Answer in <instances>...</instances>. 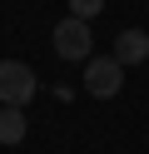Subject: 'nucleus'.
Segmentation results:
<instances>
[{
  "mask_svg": "<svg viewBox=\"0 0 149 154\" xmlns=\"http://www.w3.org/2000/svg\"><path fill=\"white\" fill-rule=\"evenodd\" d=\"M35 94V70L20 60H0V104H20L25 109Z\"/></svg>",
  "mask_w": 149,
  "mask_h": 154,
  "instance_id": "1",
  "label": "nucleus"
},
{
  "mask_svg": "<svg viewBox=\"0 0 149 154\" xmlns=\"http://www.w3.org/2000/svg\"><path fill=\"white\" fill-rule=\"evenodd\" d=\"M85 90L95 94V100H114V94L124 90V65H119L114 55L89 60V70H85Z\"/></svg>",
  "mask_w": 149,
  "mask_h": 154,
  "instance_id": "2",
  "label": "nucleus"
},
{
  "mask_svg": "<svg viewBox=\"0 0 149 154\" xmlns=\"http://www.w3.org/2000/svg\"><path fill=\"white\" fill-rule=\"evenodd\" d=\"M89 20H75V15H65V20L55 25V55L60 60H89Z\"/></svg>",
  "mask_w": 149,
  "mask_h": 154,
  "instance_id": "3",
  "label": "nucleus"
},
{
  "mask_svg": "<svg viewBox=\"0 0 149 154\" xmlns=\"http://www.w3.org/2000/svg\"><path fill=\"white\" fill-rule=\"evenodd\" d=\"M114 60L119 65H144L149 60V35L144 30H119L114 35Z\"/></svg>",
  "mask_w": 149,
  "mask_h": 154,
  "instance_id": "4",
  "label": "nucleus"
},
{
  "mask_svg": "<svg viewBox=\"0 0 149 154\" xmlns=\"http://www.w3.org/2000/svg\"><path fill=\"white\" fill-rule=\"evenodd\" d=\"M25 129H30V119L20 104H0V144H20Z\"/></svg>",
  "mask_w": 149,
  "mask_h": 154,
  "instance_id": "5",
  "label": "nucleus"
},
{
  "mask_svg": "<svg viewBox=\"0 0 149 154\" xmlns=\"http://www.w3.org/2000/svg\"><path fill=\"white\" fill-rule=\"evenodd\" d=\"M104 10V0H70V15L75 20H89V15H99Z\"/></svg>",
  "mask_w": 149,
  "mask_h": 154,
  "instance_id": "6",
  "label": "nucleus"
}]
</instances>
